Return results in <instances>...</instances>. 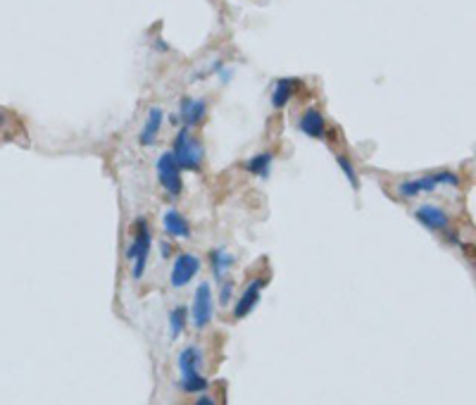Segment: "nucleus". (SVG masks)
<instances>
[{
	"instance_id": "20",
	"label": "nucleus",
	"mask_w": 476,
	"mask_h": 405,
	"mask_svg": "<svg viewBox=\"0 0 476 405\" xmlns=\"http://www.w3.org/2000/svg\"><path fill=\"white\" fill-rule=\"evenodd\" d=\"M160 253H162V258H172V253H174L172 243H169V241H162V243H160Z\"/></svg>"
},
{
	"instance_id": "9",
	"label": "nucleus",
	"mask_w": 476,
	"mask_h": 405,
	"mask_svg": "<svg viewBox=\"0 0 476 405\" xmlns=\"http://www.w3.org/2000/svg\"><path fill=\"white\" fill-rule=\"evenodd\" d=\"M262 289H265V279H253V282L246 286V291H243L241 298H238L234 305V320H243V317H248L258 308Z\"/></svg>"
},
{
	"instance_id": "21",
	"label": "nucleus",
	"mask_w": 476,
	"mask_h": 405,
	"mask_svg": "<svg viewBox=\"0 0 476 405\" xmlns=\"http://www.w3.org/2000/svg\"><path fill=\"white\" fill-rule=\"evenodd\" d=\"M193 405H217V401H215V398H212V396H200Z\"/></svg>"
},
{
	"instance_id": "12",
	"label": "nucleus",
	"mask_w": 476,
	"mask_h": 405,
	"mask_svg": "<svg viewBox=\"0 0 476 405\" xmlns=\"http://www.w3.org/2000/svg\"><path fill=\"white\" fill-rule=\"evenodd\" d=\"M162 122H165V110H162V108H150L146 122H143L141 134H139L141 146H153V143L158 141V136L162 132Z\"/></svg>"
},
{
	"instance_id": "4",
	"label": "nucleus",
	"mask_w": 476,
	"mask_h": 405,
	"mask_svg": "<svg viewBox=\"0 0 476 405\" xmlns=\"http://www.w3.org/2000/svg\"><path fill=\"white\" fill-rule=\"evenodd\" d=\"M438 186H460V177L455 172H434V174H424V177L415 179H405L398 184V196L400 198H417L419 193H429L436 191Z\"/></svg>"
},
{
	"instance_id": "6",
	"label": "nucleus",
	"mask_w": 476,
	"mask_h": 405,
	"mask_svg": "<svg viewBox=\"0 0 476 405\" xmlns=\"http://www.w3.org/2000/svg\"><path fill=\"white\" fill-rule=\"evenodd\" d=\"M155 170H158V182L162 189H165L172 198H179L181 191H184V179H181V167H179L177 158L172 155V151L160 155Z\"/></svg>"
},
{
	"instance_id": "10",
	"label": "nucleus",
	"mask_w": 476,
	"mask_h": 405,
	"mask_svg": "<svg viewBox=\"0 0 476 405\" xmlns=\"http://www.w3.org/2000/svg\"><path fill=\"white\" fill-rule=\"evenodd\" d=\"M179 117L184 122V127H200L208 117V101L205 98H184L179 103Z\"/></svg>"
},
{
	"instance_id": "22",
	"label": "nucleus",
	"mask_w": 476,
	"mask_h": 405,
	"mask_svg": "<svg viewBox=\"0 0 476 405\" xmlns=\"http://www.w3.org/2000/svg\"><path fill=\"white\" fill-rule=\"evenodd\" d=\"M3 124H5V115L0 112V127H3Z\"/></svg>"
},
{
	"instance_id": "13",
	"label": "nucleus",
	"mask_w": 476,
	"mask_h": 405,
	"mask_svg": "<svg viewBox=\"0 0 476 405\" xmlns=\"http://www.w3.org/2000/svg\"><path fill=\"white\" fill-rule=\"evenodd\" d=\"M162 227H165L167 236H172V239H191V224L179 210H167L162 215Z\"/></svg>"
},
{
	"instance_id": "5",
	"label": "nucleus",
	"mask_w": 476,
	"mask_h": 405,
	"mask_svg": "<svg viewBox=\"0 0 476 405\" xmlns=\"http://www.w3.org/2000/svg\"><path fill=\"white\" fill-rule=\"evenodd\" d=\"M189 315H191L193 329H198V332L205 327H210L212 317H215V296H212V286L208 282H203L196 289Z\"/></svg>"
},
{
	"instance_id": "11",
	"label": "nucleus",
	"mask_w": 476,
	"mask_h": 405,
	"mask_svg": "<svg viewBox=\"0 0 476 405\" xmlns=\"http://www.w3.org/2000/svg\"><path fill=\"white\" fill-rule=\"evenodd\" d=\"M298 127L300 132L310 136V139H324V136H327V120H324V115L317 108L305 110L303 115H300Z\"/></svg>"
},
{
	"instance_id": "17",
	"label": "nucleus",
	"mask_w": 476,
	"mask_h": 405,
	"mask_svg": "<svg viewBox=\"0 0 476 405\" xmlns=\"http://www.w3.org/2000/svg\"><path fill=\"white\" fill-rule=\"evenodd\" d=\"M186 322H189V308L186 305H174L169 310V339L177 341L186 329Z\"/></svg>"
},
{
	"instance_id": "18",
	"label": "nucleus",
	"mask_w": 476,
	"mask_h": 405,
	"mask_svg": "<svg viewBox=\"0 0 476 405\" xmlns=\"http://www.w3.org/2000/svg\"><path fill=\"white\" fill-rule=\"evenodd\" d=\"M336 162H338V167L343 170V174L348 177V182L357 189V186H360V177H357V170H355L353 160H350L348 155H336Z\"/></svg>"
},
{
	"instance_id": "14",
	"label": "nucleus",
	"mask_w": 476,
	"mask_h": 405,
	"mask_svg": "<svg viewBox=\"0 0 476 405\" xmlns=\"http://www.w3.org/2000/svg\"><path fill=\"white\" fill-rule=\"evenodd\" d=\"M234 265H236V255L229 253L227 248H215V251L210 253V267H212V274H215L217 282L227 279V274Z\"/></svg>"
},
{
	"instance_id": "15",
	"label": "nucleus",
	"mask_w": 476,
	"mask_h": 405,
	"mask_svg": "<svg viewBox=\"0 0 476 405\" xmlns=\"http://www.w3.org/2000/svg\"><path fill=\"white\" fill-rule=\"evenodd\" d=\"M300 81L298 79H291V77H284L279 79L277 84H274V91H272V108L274 110H281L286 108L288 103H291L293 93H296Z\"/></svg>"
},
{
	"instance_id": "8",
	"label": "nucleus",
	"mask_w": 476,
	"mask_h": 405,
	"mask_svg": "<svg viewBox=\"0 0 476 405\" xmlns=\"http://www.w3.org/2000/svg\"><path fill=\"white\" fill-rule=\"evenodd\" d=\"M415 220L422 224V227H427L429 232L446 234L450 229V215L441 208V205H434V203L419 205V208L415 210Z\"/></svg>"
},
{
	"instance_id": "7",
	"label": "nucleus",
	"mask_w": 476,
	"mask_h": 405,
	"mask_svg": "<svg viewBox=\"0 0 476 405\" xmlns=\"http://www.w3.org/2000/svg\"><path fill=\"white\" fill-rule=\"evenodd\" d=\"M200 272V258L193 253H181L177 255V260H174L172 265V272H169V284H172V289H184V286H189L193 279L198 277Z\"/></svg>"
},
{
	"instance_id": "16",
	"label": "nucleus",
	"mask_w": 476,
	"mask_h": 405,
	"mask_svg": "<svg viewBox=\"0 0 476 405\" xmlns=\"http://www.w3.org/2000/svg\"><path fill=\"white\" fill-rule=\"evenodd\" d=\"M272 165H274L272 153H258V155H253V158L246 160V170L258 179H267L269 172H272Z\"/></svg>"
},
{
	"instance_id": "19",
	"label": "nucleus",
	"mask_w": 476,
	"mask_h": 405,
	"mask_svg": "<svg viewBox=\"0 0 476 405\" xmlns=\"http://www.w3.org/2000/svg\"><path fill=\"white\" fill-rule=\"evenodd\" d=\"M219 284H222L219 286V303L227 305L231 301V296H234V282H231V279H222Z\"/></svg>"
},
{
	"instance_id": "2",
	"label": "nucleus",
	"mask_w": 476,
	"mask_h": 405,
	"mask_svg": "<svg viewBox=\"0 0 476 405\" xmlns=\"http://www.w3.org/2000/svg\"><path fill=\"white\" fill-rule=\"evenodd\" d=\"M150 248H153V234L146 220H136L131 227V243L127 248V260L131 263V279L139 282L146 274L148 258H150Z\"/></svg>"
},
{
	"instance_id": "1",
	"label": "nucleus",
	"mask_w": 476,
	"mask_h": 405,
	"mask_svg": "<svg viewBox=\"0 0 476 405\" xmlns=\"http://www.w3.org/2000/svg\"><path fill=\"white\" fill-rule=\"evenodd\" d=\"M181 382L179 389L184 394H203L208 389V379L203 377V351L198 346H186L177 358Z\"/></svg>"
},
{
	"instance_id": "3",
	"label": "nucleus",
	"mask_w": 476,
	"mask_h": 405,
	"mask_svg": "<svg viewBox=\"0 0 476 405\" xmlns=\"http://www.w3.org/2000/svg\"><path fill=\"white\" fill-rule=\"evenodd\" d=\"M172 155L177 158L179 167L181 170H200L203 167V160H205V148L200 139L191 134L189 127H184L181 132L177 134V139H174V146H172Z\"/></svg>"
}]
</instances>
